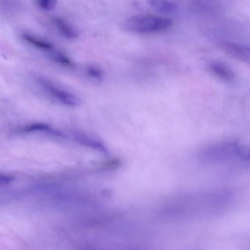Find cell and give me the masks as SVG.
<instances>
[{
    "instance_id": "obj_5",
    "label": "cell",
    "mask_w": 250,
    "mask_h": 250,
    "mask_svg": "<svg viewBox=\"0 0 250 250\" xmlns=\"http://www.w3.org/2000/svg\"><path fill=\"white\" fill-rule=\"evenodd\" d=\"M209 68L213 74L224 80L229 81L234 77L232 71L229 67L222 62L211 63Z\"/></svg>"
},
{
    "instance_id": "obj_7",
    "label": "cell",
    "mask_w": 250,
    "mask_h": 250,
    "mask_svg": "<svg viewBox=\"0 0 250 250\" xmlns=\"http://www.w3.org/2000/svg\"><path fill=\"white\" fill-rule=\"evenodd\" d=\"M52 60L59 65L69 69H74L76 65L73 61L66 54L56 52L52 55Z\"/></svg>"
},
{
    "instance_id": "obj_6",
    "label": "cell",
    "mask_w": 250,
    "mask_h": 250,
    "mask_svg": "<svg viewBox=\"0 0 250 250\" xmlns=\"http://www.w3.org/2000/svg\"><path fill=\"white\" fill-rule=\"evenodd\" d=\"M149 5L156 11L162 13H171L177 8L176 4L168 0H153L149 1Z\"/></svg>"
},
{
    "instance_id": "obj_3",
    "label": "cell",
    "mask_w": 250,
    "mask_h": 250,
    "mask_svg": "<svg viewBox=\"0 0 250 250\" xmlns=\"http://www.w3.org/2000/svg\"><path fill=\"white\" fill-rule=\"evenodd\" d=\"M52 20L60 33L64 38L68 40L78 38V31L64 19L59 16H54Z\"/></svg>"
},
{
    "instance_id": "obj_4",
    "label": "cell",
    "mask_w": 250,
    "mask_h": 250,
    "mask_svg": "<svg viewBox=\"0 0 250 250\" xmlns=\"http://www.w3.org/2000/svg\"><path fill=\"white\" fill-rule=\"evenodd\" d=\"M21 37L26 43L39 49L45 51H51L53 49V45L50 42L33 35L23 33Z\"/></svg>"
},
{
    "instance_id": "obj_10",
    "label": "cell",
    "mask_w": 250,
    "mask_h": 250,
    "mask_svg": "<svg viewBox=\"0 0 250 250\" xmlns=\"http://www.w3.org/2000/svg\"><path fill=\"white\" fill-rule=\"evenodd\" d=\"M37 130L48 131L50 130V127L45 124L35 123L27 125L21 129V131L23 132H30Z\"/></svg>"
},
{
    "instance_id": "obj_2",
    "label": "cell",
    "mask_w": 250,
    "mask_h": 250,
    "mask_svg": "<svg viewBox=\"0 0 250 250\" xmlns=\"http://www.w3.org/2000/svg\"><path fill=\"white\" fill-rule=\"evenodd\" d=\"M37 83L49 95L61 103L69 106L80 104L81 100L74 93L64 89L42 77L37 78Z\"/></svg>"
},
{
    "instance_id": "obj_9",
    "label": "cell",
    "mask_w": 250,
    "mask_h": 250,
    "mask_svg": "<svg viewBox=\"0 0 250 250\" xmlns=\"http://www.w3.org/2000/svg\"><path fill=\"white\" fill-rule=\"evenodd\" d=\"M77 138L80 142L82 143L86 146L93 147V148L100 151L104 152L105 151V148L100 143L92 139H90L86 137H82V136L77 137Z\"/></svg>"
},
{
    "instance_id": "obj_12",
    "label": "cell",
    "mask_w": 250,
    "mask_h": 250,
    "mask_svg": "<svg viewBox=\"0 0 250 250\" xmlns=\"http://www.w3.org/2000/svg\"><path fill=\"white\" fill-rule=\"evenodd\" d=\"M14 177L9 175H1L0 176V185H7L14 180Z\"/></svg>"
},
{
    "instance_id": "obj_11",
    "label": "cell",
    "mask_w": 250,
    "mask_h": 250,
    "mask_svg": "<svg viewBox=\"0 0 250 250\" xmlns=\"http://www.w3.org/2000/svg\"><path fill=\"white\" fill-rule=\"evenodd\" d=\"M36 3L39 8L45 10H51L57 5V1L53 0H37Z\"/></svg>"
},
{
    "instance_id": "obj_1",
    "label": "cell",
    "mask_w": 250,
    "mask_h": 250,
    "mask_svg": "<svg viewBox=\"0 0 250 250\" xmlns=\"http://www.w3.org/2000/svg\"><path fill=\"white\" fill-rule=\"evenodd\" d=\"M123 28L133 33L146 34L161 32L170 27L172 20L167 17L152 15H136L125 20Z\"/></svg>"
},
{
    "instance_id": "obj_8",
    "label": "cell",
    "mask_w": 250,
    "mask_h": 250,
    "mask_svg": "<svg viewBox=\"0 0 250 250\" xmlns=\"http://www.w3.org/2000/svg\"><path fill=\"white\" fill-rule=\"evenodd\" d=\"M86 73L90 78L96 81H101L104 79V72L98 66L95 65L87 66L86 68Z\"/></svg>"
}]
</instances>
